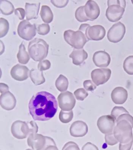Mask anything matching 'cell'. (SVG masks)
Listing matches in <instances>:
<instances>
[{
	"instance_id": "6da1fadb",
	"label": "cell",
	"mask_w": 133,
	"mask_h": 150,
	"mask_svg": "<svg viewBox=\"0 0 133 150\" xmlns=\"http://www.w3.org/2000/svg\"><path fill=\"white\" fill-rule=\"evenodd\" d=\"M55 96L46 91H40L33 96L29 103L30 113L34 120L45 121L52 119L58 110Z\"/></svg>"
},
{
	"instance_id": "7a4b0ae2",
	"label": "cell",
	"mask_w": 133,
	"mask_h": 150,
	"mask_svg": "<svg viewBox=\"0 0 133 150\" xmlns=\"http://www.w3.org/2000/svg\"><path fill=\"white\" fill-rule=\"evenodd\" d=\"M49 45L42 39L36 38L29 43L28 50L30 56L35 62H41L47 56Z\"/></svg>"
},
{
	"instance_id": "3957f363",
	"label": "cell",
	"mask_w": 133,
	"mask_h": 150,
	"mask_svg": "<svg viewBox=\"0 0 133 150\" xmlns=\"http://www.w3.org/2000/svg\"><path fill=\"white\" fill-rule=\"evenodd\" d=\"M132 127L127 120H122L116 123L114 135L120 143L125 144L133 140Z\"/></svg>"
},
{
	"instance_id": "277c9868",
	"label": "cell",
	"mask_w": 133,
	"mask_h": 150,
	"mask_svg": "<svg viewBox=\"0 0 133 150\" xmlns=\"http://www.w3.org/2000/svg\"><path fill=\"white\" fill-rule=\"evenodd\" d=\"M108 8L106 16L110 22H116L120 20L124 14L126 6L125 1H108Z\"/></svg>"
},
{
	"instance_id": "5b68a950",
	"label": "cell",
	"mask_w": 133,
	"mask_h": 150,
	"mask_svg": "<svg viewBox=\"0 0 133 150\" xmlns=\"http://www.w3.org/2000/svg\"><path fill=\"white\" fill-rule=\"evenodd\" d=\"M65 40L72 47L77 49H82L89 41L87 37L82 31H74L71 30H65L64 34Z\"/></svg>"
},
{
	"instance_id": "8992f818",
	"label": "cell",
	"mask_w": 133,
	"mask_h": 150,
	"mask_svg": "<svg viewBox=\"0 0 133 150\" xmlns=\"http://www.w3.org/2000/svg\"><path fill=\"white\" fill-rule=\"evenodd\" d=\"M36 30L35 24L32 25L28 20H24L19 23L17 32L20 38L29 41L36 35Z\"/></svg>"
},
{
	"instance_id": "52a82bcc",
	"label": "cell",
	"mask_w": 133,
	"mask_h": 150,
	"mask_svg": "<svg viewBox=\"0 0 133 150\" xmlns=\"http://www.w3.org/2000/svg\"><path fill=\"white\" fill-rule=\"evenodd\" d=\"M126 28L124 24L119 22L114 24L108 30L107 38L111 42L116 43L121 41L125 36Z\"/></svg>"
},
{
	"instance_id": "ba28073f",
	"label": "cell",
	"mask_w": 133,
	"mask_h": 150,
	"mask_svg": "<svg viewBox=\"0 0 133 150\" xmlns=\"http://www.w3.org/2000/svg\"><path fill=\"white\" fill-rule=\"evenodd\" d=\"M11 133L15 138L22 139L30 135V132L27 123L22 121L14 122L11 127Z\"/></svg>"
},
{
	"instance_id": "9c48e42d",
	"label": "cell",
	"mask_w": 133,
	"mask_h": 150,
	"mask_svg": "<svg viewBox=\"0 0 133 150\" xmlns=\"http://www.w3.org/2000/svg\"><path fill=\"white\" fill-rule=\"evenodd\" d=\"M58 100L59 108L64 111H70L74 108L76 100L73 93L69 91L59 94Z\"/></svg>"
},
{
	"instance_id": "30bf717a",
	"label": "cell",
	"mask_w": 133,
	"mask_h": 150,
	"mask_svg": "<svg viewBox=\"0 0 133 150\" xmlns=\"http://www.w3.org/2000/svg\"><path fill=\"white\" fill-rule=\"evenodd\" d=\"M48 137L34 133L30 134L27 138V144L33 150H46Z\"/></svg>"
},
{
	"instance_id": "8fae6325",
	"label": "cell",
	"mask_w": 133,
	"mask_h": 150,
	"mask_svg": "<svg viewBox=\"0 0 133 150\" xmlns=\"http://www.w3.org/2000/svg\"><path fill=\"white\" fill-rule=\"evenodd\" d=\"M111 74V71L110 69H96L91 72V77L95 84L98 86L107 82Z\"/></svg>"
},
{
	"instance_id": "7c38bea8",
	"label": "cell",
	"mask_w": 133,
	"mask_h": 150,
	"mask_svg": "<svg viewBox=\"0 0 133 150\" xmlns=\"http://www.w3.org/2000/svg\"><path fill=\"white\" fill-rule=\"evenodd\" d=\"M115 122V119L111 115H103L99 118L97 126L102 133L108 134L113 132Z\"/></svg>"
},
{
	"instance_id": "4fadbf2b",
	"label": "cell",
	"mask_w": 133,
	"mask_h": 150,
	"mask_svg": "<svg viewBox=\"0 0 133 150\" xmlns=\"http://www.w3.org/2000/svg\"><path fill=\"white\" fill-rule=\"evenodd\" d=\"M106 34L105 28L102 25L90 26L86 30L85 35L89 40L99 41L104 38Z\"/></svg>"
},
{
	"instance_id": "5bb4252c",
	"label": "cell",
	"mask_w": 133,
	"mask_h": 150,
	"mask_svg": "<svg viewBox=\"0 0 133 150\" xmlns=\"http://www.w3.org/2000/svg\"><path fill=\"white\" fill-rule=\"evenodd\" d=\"M29 72L30 70L26 66L18 64L11 69V74L12 78L16 81H23L28 78Z\"/></svg>"
},
{
	"instance_id": "9a60e30c",
	"label": "cell",
	"mask_w": 133,
	"mask_h": 150,
	"mask_svg": "<svg viewBox=\"0 0 133 150\" xmlns=\"http://www.w3.org/2000/svg\"><path fill=\"white\" fill-rule=\"evenodd\" d=\"M84 12L89 21H93L99 16V7L96 2L92 0L87 1L84 6Z\"/></svg>"
},
{
	"instance_id": "2e32d148",
	"label": "cell",
	"mask_w": 133,
	"mask_h": 150,
	"mask_svg": "<svg viewBox=\"0 0 133 150\" xmlns=\"http://www.w3.org/2000/svg\"><path fill=\"white\" fill-rule=\"evenodd\" d=\"M88 130V127L86 123L78 120L74 122L71 125L70 133L72 137H82L87 134Z\"/></svg>"
},
{
	"instance_id": "e0dca14e",
	"label": "cell",
	"mask_w": 133,
	"mask_h": 150,
	"mask_svg": "<svg viewBox=\"0 0 133 150\" xmlns=\"http://www.w3.org/2000/svg\"><path fill=\"white\" fill-rule=\"evenodd\" d=\"M16 100L13 94L9 91L4 93L1 95L0 104L1 107L5 110H11L16 106Z\"/></svg>"
},
{
	"instance_id": "ac0fdd59",
	"label": "cell",
	"mask_w": 133,
	"mask_h": 150,
	"mask_svg": "<svg viewBox=\"0 0 133 150\" xmlns=\"http://www.w3.org/2000/svg\"><path fill=\"white\" fill-rule=\"evenodd\" d=\"M92 59L96 67L100 68L108 67L111 62L110 55L104 51L96 52L94 54Z\"/></svg>"
},
{
	"instance_id": "d6986e66",
	"label": "cell",
	"mask_w": 133,
	"mask_h": 150,
	"mask_svg": "<svg viewBox=\"0 0 133 150\" xmlns=\"http://www.w3.org/2000/svg\"><path fill=\"white\" fill-rule=\"evenodd\" d=\"M113 101L117 105H122L127 100L128 92L126 90L122 87L115 88L111 93Z\"/></svg>"
},
{
	"instance_id": "ffe728a7",
	"label": "cell",
	"mask_w": 133,
	"mask_h": 150,
	"mask_svg": "<svg viewBox=\"0 0 133 150\" xmlns=\"http://www.w3.org/2000/svg\"><path fill=\"white\" fill-rule=\"evenodd\" d=\"M70 58H72L73 64L79 66L82 64L88 57V54L83 49H74L69 55Z\"/></svg>"
},
{
	"instance_id": "44dd1931",
	"label": "cell",
	"mask_w": 133,
	"mask_h": 150,
	"mask_svg": "<svg viewBox=\"0 0 133 150\" xmlns=\"http://www.w3.org/2000/svg\"><path fill=\"white\" fill-rule=\"evenodd\" d=\"M40 6V2L36 4L26 3L25 11L27 20L29 21L32 19L38 18Z\"/></svg>"
},
{
	"instance_id": "7402d4cb",
	"label": "cell",
	"mask_w": 133,
	"mask_h": 150,
	"mask_svg": "<svg viewBox=\"0 0 133 150\" xmlns=\"http://www.w3.org/2000/svg\"><path fill=\"white\" fill-rule=\"evenodd\" d=\"M30 76L31 81L36 86H39L45 82L43 72L39 69H32L30 71Z\"/></svg>"
},
{
	"instance_id": "603a6c76",
	"label": "cell",
	"mask_w": 133,
	"mask_h": 150,
	"mask_svg": "<svg viewBox=\"0 0 133 150\" xmlns=\"http://www.w3.org/2000/svg\"><path fill=\"white\" fill-rule=\"evenodd\" d=\"M40 15L43 21L46 23H49L53 21L54 15L50 7L48 6H42Z\"/></svg>"
},
{
	"instance_id": "cb8c5ba5",
	"label": "cell",
	"mask_w": 133,
	"mask_h": 150,
	"mask_svg": "<svg viewBox=\"0 0 133 150\" xmlns=\"http://www.w3.org/2000/svg\"><path fill=\"white\" fill-rule=\"evenodd\" d=\"M18 62L21 64H25L28 63L30 60V56L26 51L25 45L22 42L19 46V50L17 54Z\"/></svg>"
},
{
	"instance_id": "d4e9b609",
	"label": "cell",
	"mask_w": 133,
	"mask_h": 150,
	"mask_svg": "<svg viewBox=\"0 0 133 150\" xmlns=\"http://www.w3.org/2000/svg\"><path fill=\"white\" fill-rule=\"evenodd\" d=\"M0 9L1 13L6 15L11 14L15 10L13 4L7 0L0 1Z\"/></svg>"
},
{
	"instance_id": "484cf974",
	"label": "cell",
	"mask_w": 133,
	"mask_h": 150,
	"mask_svg": "<svg viewBox=\"0 0 133 150\" xmlns=\"http://www.w3.org/2000/svg\"><path fill=\"white\" fill-rule=\"evenodd\" d=\"M55 85L57 89L61 92L66 91L68 86V79L63 75L61 74L56 81Z\"/></svg>"
},
{
	"instance_id": "4316f807",
	"label": "cell",
	"mask_w": 133,
	"mask_h": 150,
	"mask_svg": "<svg viewBox=\"0 0 133 150\" xmlns=\"http://www.w3.org/2000/svg\"><path fill=\"white\" fill-rule=\"evenodd\" d=\"M73 117V113L72 110L68 111L61 110L59 113V120L64 124H67L71 121Z\"/></svg>"
},
{
	"instance_id": "83f0119b",
	"label": "cell",
	"mask_w": 133,
	"mask_h": 150,
	"mask_svg": "<svg viewBox=\"0 0 133 150\" xmlns=\"http://www.w3.org/2000/svg\"><path fill=\"white\" fill-rule=\"evenodd\" d=\"M123 68L127 74L133 75V55L130 56L125 59L124 62Z\"/></svg>"
},
{
	"instance_id": "f1b7e54d",
	"label": "cell",
	"mask_w": 133,
	"mask_h": 150,
	"mask_svg": "<svg viewBox=\"0 0 133 150\" xmlns=\"http://www.w3.org/2000/svg\"><path fill=\"white\" fill-rule=\"evenodd\" d=\"M75 17L77 21L80 22H86L89 21L85 13L84 6H81L76 10Z\"/></svg>"
},
{
	"instance_id": "f546056e",
	"label": "cell",
	"mask_w": 133,
	"mask_h": 150,
	"mask_svg": "<svg viewBox=\"0 0 133 150\" xmlns=\"http://www.w3.org/2000/svg\"><path fill=\"white\" fill-rule=\"evenodd\" d=\"M124 114H129V112L123 107L115 106L111 111V116L113 117L116 122L118 117Z\"/></svg>"
},
{
	"instance_id": "4dcf8cb0",
	"label": "cell",
	"mask_w": 133,
	"mask_h": 150,
	"mask_svg": "<svg viewBox=\"0 0 133 150\" xmlns=\"http://www.w3.org/2000/svg\"><path fill=\"white\" fill-rule=\"evenodd\" d=\"M0 25H1V31L0 37L1 38L4 37L7 34L9 30V23L6 19L1 18H0Z\"/></svg>"
},
{
	"instance_id": "1f68e13d",
	"label": "cell",
	"mask_w": 133,
	"mask_h": 150,
	"mask_svg": "<svg viewBox=\"0 0 133 150\" xmlns=\"http://www.w3.org/2000/svg\"><path fill=\"white\" fill-rule=\"evenodd\" d=\"M74 94L76 99L79 101H83L88 96V93L84 89H78L74 91Z\"/></svg>"
},
{
	"instance_id": "d6a6232c",
	"label": "cell",
	"mask_w": 133,
	"mask_h": 150,
	"mask_svg": "<svg viewBox=\"0 0 133 150\" xmlns=\"http://www.w3.org/2000/svg\"><path fill=\"white\" fill-rule=\"evenodd\" d=\"M50 28L48 24H42L38 25L37 30L39 35H45L47 34L50 31Z\"/></svg>"
},
{
	"instance_id": "836d02e7",
	"label": "cell",
	"mask_w": 133,
	"mask_h": 150,
	"mask_svg": "<svg viewBox=\"0 0 133 150\" xmlns=\"http://www.w3.org/2000/svg\"><path fill=\"white\" fill-rule=\"evenodd\" d=\"M105 140L108 144L110 146H114L118 143V141L115 138L113 132L106 134L105 135Z\"/></svg>"
},
{
	"instance_id": "e575fe53",
	"label": "cell",
	"mask_w": 133,
	"mask_h": 150,
	"mask_svg": "<svg viewBox=\"0 0 133 150\" xmlns=\"http://www.w3.org/2000/svg\"><path fill=\"white\" fill-rule=\"evenodd\" d=\"M51 66L50 62L47 59L43 60L39 62L38 64V69L42 71L49 69Z\"/></svg>"
},
{
	"instance_id": "d590c367",
	"label": "cell",
	"mask_w": 133,
	"mask_h": 150,
	"mask_svg": "<svg viewBox=\"0 0 133 150\" xmlns=\"http://www.w3.org/2000/svg\"><path fill=\"white\" fill-rule=\"evenodd\" d=\"M91 80H86L83 82L84 88L88 91H93L96 88V86Z\"/></svg>"
},
{
	"instance_id": "8d00e7d4",
	"label": "cell",
	"mask_w": 133,
	"mask_h": 150,
	"mask_svg": "<svg viewBox=\"0 0 133 150\" xmlns=\"http://www.w3.org/2000/svg\"><path fill=\"white\" fill-rule=\"evenodd\" d=\"M123 119L128 121L131 124L132 127L133 128V117L129 114H124L120 115L118 118L116 123L120 121V120H123Z\"/></svg>"
},
{
	"instance_id": "74e56055",
	"label": "cell",
	"mask_w": 133,
	"mask_h": 150,
	"mask_svg": "<svg viewBox=\"0 0 133 150\" xmlns=\"http://www.w3.org/2000/svg\"><path fill=\"white\" fill-rule=\"evenodd\" d=\"M63 150H79L80 149L77 144L73 142H68L65 145L64 147H63Z\"/></svg>"
},
{
	"instance_id": "f35d334b",
	"label": "cell",
	"mask_w": 133,
	"mask_h": 150,
	"mask_svg": "<svg viewBox=\"0 0 133 150\" xmlns=\"http://www.w3.org/2000/svg\"><path fill=\"white\" fill-rule=\"evenodd\" d=\"M68 1L64 0V1H55V0H51V2L54 6L59 8L65 7L68 5Z\"/></svg>"
},
{
	"instance_id": "ab89813d",
	"label": "cell",
	"mask_w": 133,
	"mask_h": 150,
	"mask_svg": "<svg viewBox=\"0 0 133 150\" xmlns=\"http://www.w3.org/2000/svg\"><path fill=\"white\" fill-rule=\"evenodd\" d=\"M27 123L30 129V134L37 133L38 131V127L36 123L33 121L27 122Z\"/></svg>"
},
{
	"instance_id": "60d3db41",
	"label": "cell",
	"mask_w": 133,
	"mask_h": 150,
	"mask_svg": "<svg viewBox=\"0 0 133 150\" xmlns=\"http://www.w3.org/2000/svg\"><path fill=\"white\" fill-rule=\"evenodd\" d=\"M15 14L20 20H23L25 18V11L24 9L22 8H18L16 9L15 11Z\"/></svg>"
},
{
	"instance_id": "b9f144b4",
	"label": "cell",
	"mask_w": 133,
	"mask_h": 150,
	"mask_svg": "<svg viewBox=\"0 0 133 150\" xmlns=\"http://www.w3.org/2000/svg\"><path fill=\"white\" fill-rule=\"evenodd\" d=\"M133 143V140L125 144L120 143L119 149L120 150H130L131 149Z\"/></svg>"
},
{
	"instance_id": "7bdbcfd3",
	"label": "cell",
	"mask_w": 133,
	"mask_h": 150,
	"mask_svg": "<svg viewBox=\"0 0 133 150\" xmlns=\"http://www.w3.org/2000/svg\"><path fill=\"white\" fill-rule=\"evenodd\" d=\"M82 150H99L98 147L95 145L89 143H87L82 147Z\"/></svg>"
},
{
	"instance_id": "ee69618b",
	"label": "cell",
	"mask_w": 133,
	"mask_h": 150,
	"mask_svg": "<svg viewBox=\"0 0 133 150\" xmlns=\"http://www.w3.org/2000/svg\"><path fill=\"white\" fill-rule=\"evenodd\" d=\"M0 86H1V90H1V93H4L8 91V86L6 84L3 83H1Z\"/></svg>"
},
{
	"instance_id": "f6af8a7d",
	"label": "cell",
	"mask_w": 133,
	"mask_h": 150,
	"mask_svg": "<svg viewBox=\"0 0 133 150\" xmlns=\"http://www.w3.org/2000/svg\"><path fill=\"white\" fill-rule=\"evenodd\" d=\"M90 26V25H88V24H82V25H80V26L79 30H78L82 31V32H83V33H84L85 35L86 30H87V28Z\"/></svg>"
},
{
	"instance_id": "bcb514c9",
	"label": "cell",
	"mask_w": 133,
	"mask_h": 150,
	"mask_svg": "<svg viewBox=\"0 0 133 150\" xmlns=\"http://www.w3.org/2000/svg\"><path fill=\"white\" fill-rule=\"evenodd\" d=\"M131 150H133V143L132 147V148H131Z\"/></svg>"
},
{
	"instance_id": "7dc6e473",
	"label": "cell",
	"mask_w": 133,
	"mask_h": 150,
	"mask_svg": "<svg viewBox=\"0 0 133 150\" xmlns=\"http://www.w3.org/2000/svg\"><path fill=\"white\" fill-rule=\"evenodd\" d=\"M132 1V3L133 4V0H132V1Z\"/></svg>"
}]
</instances>
